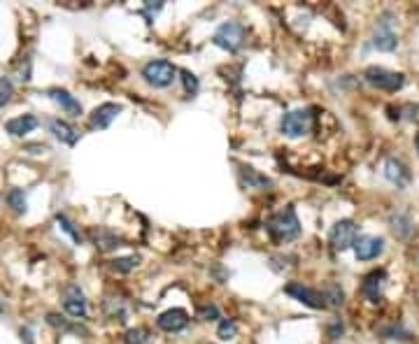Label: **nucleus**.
Instances as JSON below:
<instances>
[{"mask_svg":"<svg viewBox=\"0 0 419 344\" xmlns=\"http://www.w3.org/2000/svg\"><path fill=\"white\" fill-rule=\"evenodd\" d=\"M266 228H268L270 238L277 240V242H291L301 235V221L296 216V209L291 205H287L284 209L275 212L268 221H266Z\"/></svg>","mask_w":419,"mask_h":344,"instance_id":"obj_1","label":"nucleus"},{"mask_svg":"<svg viewBox=\"0 0 419 344\" xmlns=\"http://www.w3.org/2000/svg\"><path fill=\"white\" fill-rule=\"evenodd\" d=\"M312 126H315L312 109H291V112H287L284 116H282V121H280L282 135H287V137L308 135L310 130H312Z\"/></svg>","mask_w":419,"mask_h":344,"instance_id":"obj_2","label":"nucleus"},{"mask_svg":"<svg viewBox=\"0 0 419 344\" xmlns=\"http://www.w3.org/2000/svg\"><path fill=\"white\" fill-rule=\"evenodd\" d=\"M175 75H177V68L170 61H163V58H158V61H149L142 68L144 82H147L149 86H154V89H165V86H170Z\"/></svg>","mask_w":419,"mask_h":344,"instance_id":"obj_3","label":"nucleus"},{"mask_svg":"<svg viewBox=\"0 0 419 344\" xmlns=\"http://www.w3.org/2000/svg\"><path fill=\"white\" fill-rule=\"evenodd\" d=\"M366 82L375 86V89L380 91H399L403 89V84H406V75H401V72H394V70H387V68H378V65H373V68H368L364 72Z\"/></svg>","mask_w":419,"mask_h":344,"instance_id":"obj_4","label":"nucleus"},{"mask_svg":"<svg viewBox=\"0 0 419 344\" xmlns=\"http://www.w3.org/2000/svg\"><path fill=\"white\" fill-rule=\"evenodd\" d=\"M245 35H247V31H245L242 24H238V21H226V24H221L219 28H217L212 42H214V45L219 47V49L238 51V49L242 47Z\"/></svg>","mask_w":419,"mask_h":344,"instance_id":"obj_5","label":"nucleus"},{"mask_svg":"<svg viewBox=\"0 0 419 344\" xmlns=\"http://www.w3.org/2000/svg\"><path fill=\"white\" fill-rule=\"evenodd\" d=\"M329 242L336 252H345V249L354 247L357 242V223L352 219H341L329 233Z\"/></svg>","mask_w":419,"mask_h":344,"instance_id":"obj_6","label":"nucleus"},{"mask_svg":"<svg viewBox=\"0 0 419 344\" xmlns=\"http://www.w3.org/2000/svg\"><path fill=\"white\" fill-rule=\"evenodd\" d=\"M389 19H392V14H382L378 26H375L373 47L378 51H394L396 47H399V38H396V33L392 28L394 21H389Z\"/></svg>","mask_w":419,"mask_h":344,"instance_id":"obj_7","label":"nucleus"},{"mask_svg":"<svg viewBox=\"0 0 419 344\" xmlns=\"http://www.w3.org/2000/svg\"><path fill=\"white\" fill-rule=\"evenodd\" d=\"M284 294L291 296V298H296V300H298V303H303V305L312 307V310H324V307H327V303H324V298H322V291L310 289V287H305V284H301V282L287 284V287H284Z\"/></svg>","mask_w":419,"mask_h":344,"instance_id":"obj_8","label":"nucleus"},{"mask_svg":"<svg viewBox=\"0 0 419 344\" xmlns=\"http://www.w3.org/2000/svg\"><path fill=\"white\" fill-rule=\"evenodd\" d=\"M385 282H387L385 270H373V273H368L364 277V284H361V296L373 305L382 303V289H385Z\"/></svg>","mask_w":419,"mask_h":344,"instance_id":"obj_9","label":"nucleus"},{"mask_svg":"<svg viewBox=\"0 0 419 344\" xmlns=\"http://www.w3.org/2000/svg\"><path fill=\"white\" fill-rule=\"evenodd\" d=\"M156 326L165 333H179L189 326V314H186V310H182V307H172V310L158 314Z\"/></svg>","mask_w":419,"mask_h":344,"instance_id":"obj_10","label":"nucleus"},{"mask_svg":"<svg viewBox=\"0 0 419 344\" xmlns=\"http://www.w3.org/2000/svg\"><path fill=\"white\" fill-rule=\"evenodd\" d=\"M119 112H121V105H117V102H103V105H98L91 112L89 128L91 130H105L114 119H117Z\"/></svg>","mask_w":419,"mask_h":344,"instance_id":"obj_11","label":"nucleus"},{"mask_svg":"<svg viewBox=\"0 0 419 344\" xmlns=\"http://www.w3.org/2000/svg\"><path fill=\"white\" fill-rule=\"evenodd\" d=\"M63 310H66V314H70L72 319L86 317V298L75 284H70L66 289V294H63Z\"/></svg>","mask_w":419,"mask_h":344,"instance_id":"obj_12","label":"nucleus"},{"mask_svg":"<svg viewBox=\"0 0 419 344\" xmlns=\"http://www.w3.org/2000/svg\"><path fill=\"white\" fill-rule=\"evenodd\" d=\"M385 252V240L382 238H373V235H364L357 238L354 242V254H357L359 261H373Z\"/></svg>","mask_w":419,"mask_h":344,"instance_id":"obj_13","label":"nucleus"},{"mask_svg":"<svg viewBox=\"0 0 419 344\" xmlns=\"http://www.w3.org/2000/svg\"><path fill=\"white\" fill-rule=\"evenodd\" d=\"M385 177L392 181V184L396 186H408L410 184V170H408V165L406 163H401L399 158H394V156H389L385 160Z\"/></svg>","mask_w":419,"mask_h":344,"instance_id":"obj_14","label":"nucleus"},{"mask_svg":"<svg viewBox=\"0 0 419 344\" xmlns=\"http://www.w3.org/2000/svg\"><path fill=\"white\" fill-rule=\"evenodd\" d=\"M47 96L52 98L66 114H70V116H79V114H82V102H79L75 96H70L66 89H49Z\"/></svg>","mask_w":419,"mask_h":344,"instance_id":"obj_15","label":"nucleus"},{"mask_svg":"<svg viewBox=\"0 0 419 344\" xmlns=\"http://www.w3.org/2000/svg\"><path fill=\"white\" fill-rule=\"evenodd\" d=\"M240 184L245 188H256V191H268V188L273 186V181L266 177V174H261L259 170H254V167H249V165H242L240 167Z\"/></svg>","mask_w":419,"mask_h":344,"instance_id":"obj_16","label":"nucleus"},{"mask_svg":"<svg viewBox=\"0 0 419 344\" xmlns=\"http://www.w3.org/2000/svg\"><path fill=\"white\" fill-rule=\"evenodd\" d=\"M89 240L93 242V247L98 249V252H112V249L121 247V238L114 235V233L107 231V228H91L89 231Z\"/></svg>","mask_w":419,"mask_h":344,"instance_id":"obj_17","label":"nucleus"},{"mask_svg":"<svg viewBox=\"0 0 419 344\" xmlns=\"http://www.w3.org/2000/svg\"><path fill=\"white\" fill-rule=\"evenodd\" d=\"M38 128V119H35L33 114H24V116H14L5 123V130L10 133L12 137H24L28 133H33V130Z\"/></svg>","mask_w":419,"mask_h":344,"instance_id":"obj_18","label":"nucleus"},{"mask_svg":"<svg viewBox=\"0 0 419 344\" xmlns=\"http://www.w3.org/2000/svg\"><path fill=\"white\" fill-rule=\"evenodd\" d=\"M49 130L54 133L56 140H61L63 144H68V147H75V144L79 142V133L63 119H52V121H49Z\"/></svg>","mask_w":419,"mask_h":344,"instance_id":"obj_19","label":"nucleus"},{"mask_svg":"<svg viewBox=\"0 0 419 344\" xmlns=\"http://www.w3.org/2000/svg\"><path fill=\"white\" fill-rule=\"evenodd\" d=\"M322 298L324 303H327V307H334V310L345 305V291L341 289V284L336 282H329L327 287L322 289Z\"/></svg>","mask_w":419,"mask_h":344,"instance_id":"obj_20","label":"nucleus"},{"mask_svg":"<svg viewBox=\"0 0 419 344\" xmlns=\"http://www.w3.org/2000/svg\"><path fill=\"white\" fill-rule=\"evenodd\" d=\"M392 228L399 238L408 240L410 235H413L415 226H413V221H410L408 214H396V216H392Z\"/></svg>","mask_w":419,"mask_h":344,"instance_id":"obj_21","label":"nucleus"},{"mask_svg":"<svg viewBox=\"0 0 419 344\" xmlns=\"http://www.w3.org/2000/svg\"><path fill=\"white\" fill-rule=\"evenodd\" d=\"M124 342L126 344H154V338H151V333L147 331V328H131L126 335H124Z\"/></svg>","mask_w":419,"mask_h":344,"instance_id":"obj_22","label":"nucleus"},{"mask_svg":"<svg viewBox=\"0 0 419 344\" xmlns=\"http://www.w3.org/2000/svg\"><path fill=\"white\" fill-rule=\"evenodd\" d=\"M138 266H140V256H126V259H114L110 263V268L114 270V273H119V275L131 273V270H135Z\"/></svg>","mask_w":419,"mask_h":344,"instance_id":"obj_23","label":"nucleus"},{"mask_svg":"<svg viewBox=\"0 0 419 344\" xmlns=\"http://www.w3.org/2000/svg\"><path fill=\"white\" fill-rule=\"evenodd\" d=\"M5 200L14 212H17V214H24L26 212V193L21 191V188H12V191L5 195Z\"/></svg>","mask_w":419,"mask_h":344,"instance_id":"obj_24","label":"nucleus"},{"mask_svg":"<svg viewBox=\"0 0 419 344\" xmlns=\"http://www.w3.org/2000/svg\"><path fill=\"white\" fill-rule=\"evenodd\" d=\"M56 223H59V228H61V231H66L68 235L72 238V242L82 245V233H79V231L75 228V223H72L66 214H59V216H56Z\"/></svg>","mask_w":419,"mask_h":344,"instance_id":"obj_25","label":"nucleus"},{"mask_svg":"<svg viewBox=\"0 0 419 344\" xmlns=\"http://www.w3.org/2000/svg\"><path fill=\"white\" fill-rule=\"evenodd\" d=\"M217 335H219L221 340H233L238 335V324L233 319H224L219 328H217Z\"/></svg>","mask_w":419,"mask_h":344,"instance_id":"obj_26","label":"nucleus"},{"mask_svg":"<svg viewBox=\"0 0 419 344\" xmlns=\"http://www.w3.org/2000/svg\"><path fill=\"white\" fill-rule=\"evenodd\" d=\"M179 75H182V82H184V89H186V93L189 96H196L198 93V77L193 75V72H189V70H179Z\"/></svg>","mask_w":419,"mask_h":344,"instance_id":"obj_27","label":"nucleus"},{"mask_svg":"<svg viewBox=\"0 0 419 344\" xmlns=\"http://www.w3.org/2000/svg\"><path fill=\"white\" fill-rule=\"evenodd\" d=\"M14 96V86L7 77H0V107H5Z\"/></svg>","mask_w":419,"mask_h":344,"instance_id":"obj_28","label":"nucleus"},{"mask_svg":"<svg viewBox=\"0 0 419 344\" xmlns=\"http://www.w3.org/2000/svg\"><path fill=\"white\" fill-rule=\"evenodd\" d=\"M198 319H203V321H214V319H219V307L212 305V303L198 307Z\"/></svg>","mask_w":419,"mask_h":344,"instance_id":"obj_29","label":"nucleus"},{"mask_svg":"<svg viewBox=\"0 0 419 344\" xmlns=\"http://www.w3.org/2000/svg\"><path fill=\"white\" fill-rule=\"evenodd\" d=\"M47 321H49V326H54V328H61V331H75L66 319H61L59 314H49L47 317Z\"/></svg>","mask_w":419,"mask_h":344,"instance_id":"obj_30","label":"nucleus"},{"mask_svg":"<svg viewBox=\"0 0 419 344\" xmlns=\"http://www.w3.org/2000/svg\"><path fill=\"white\" fill-rule=\"evenodd\" d=\"M403 114H406V119L408 121H413V123H419V102L417 105H413V102H410V105H406L401 109Z\"/></svg>","mask_w":419,"mask_h":344,"instance_id":"obj_31","label":"nucleus"},{"mask_svg":"<svg viewBox=\"0 0 419 344\" xmlns=\"http://www.w3.org/2000/svg\"><path fill=\"white\" fill-rule=\"evenodd\" d=\"M161 7H163V3H147V5H144L142 14H144V19H147V24H151V21H154V14L161 10Z\"/></svg>","mask_w":419,"mask_h":344,"instance_id":"obj_32","label":"nucleus"},{"mask_svg":"<svg viewBox=\"0 0 419 344\" xmlns=\"http://www.w3.org/2000/svg\"><path fill=\"white\" fill-rule=\"evenodd\" d=\"M343 331H345V328H343V324H341V319H336L334 324L329 326V338H334V340H336V338H341Z\"/></svg>","mask_w":419,"mask_h":344,"instance_id":"obj_33","label":"nucleus"},{"mask_svg":"<svg viewBox=\"0 0 419 344\" xmlns=\"http://www.w3.org/2000/svg\"><path fill=\"white\" fill-rule=\"evenodd\" d=\"M415 147H417V151H419V133H417V137H415Z\"/></svg>","mask_w":419,"mask_h":344,"instance_id":"obj_34","label":"nucleus"}]
</instances>
